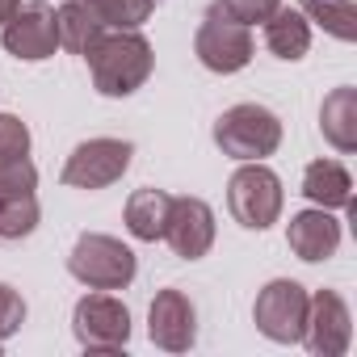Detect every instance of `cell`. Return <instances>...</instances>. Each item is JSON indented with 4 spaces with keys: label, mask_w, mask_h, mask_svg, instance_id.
<instances>
[{
    "label": "cell",
    "mask_w": 357,
    "mask_h": 357,
    "mask_svg": "<svg viewBox=\"0 0 357 357\" xmlns=\"http://www.w3.org/2000/svg\"><path fill=\"white\" fill-rule=\"evenodd\" d=\"M303 13L315 17L336 38H344V43L353 38V0H303Z\"/></svg>",
    "instance_id": "cell-20"
},
{
    "label": "cell",
    "mask_w": 357,
    "mask_h": 357,
    "mask_svg": "<svg viewBox=\"0 0 357 357\" xmlns=\"http://www.w3.org/2000/svg\"><path fill=\"white\" fill-rule=\"evenodd\" d=\"M257 328L269 340H298L307 324V294L298 282H269L257 298Z\"/></svg>",
    "instance_id": "cell-7"
},
{
    "label": "cell",
    "mask_w": 357,
    "mask_h": 357,
    "mask_svg": "<svg viewBox=\"0 0 357 357\" xmlns=\"http://www.w3.org/2000/svg\"><path fill=\"white\" fill-rule=\"evenodd\" d=\"M151 340L164 349H190L194 344V307L181 290H164L151 303Z\"/></svg>",
    "instance_id": "cell-12"
},
{
    "label": "cell",
    "mask_w": 357,
    "mask_h": 357,
    "mask_svg": "<svg viewBox=\"0 0 357 357\" xmlns=\"http://www.w3.org/2000/svg\"><path fill=\"white\" fill-rule=\"evenodd\" d=\"M215 143L236 160H261L282 143V122L265 105H236L215 122Z\"/></svg>",
    "instance_id": "cell-2"
},
{
    "label": "cell",
    "mask_w": 357,
    "mask_h": 357,
    "mask_svg": "<svg viewBox=\"0 0 357 357\" xmlns=\"http://www.w3.org/2000/svg\"><path fill=\"white\" fill-rule=\"evenodd\" d=\"M215 9H223L240 26H257V22H269L282 5L278 0H215Z\"/></svg>",
    "instance_id": "cell-21"
},
{
    "label": "cell",
    "mask_w": 357,
    "mask_h": 357,
    "mask_svg": "<svg viewBox=\"0 0 357 357\" xmlns=\"http://www.w3.org/2000/svg\"><path fill=\"white\" fill-rule=\"evenodd\" d=\"M84 59L93 68L97 93H105V97H126V93H135L151 76V47L135 30H118V34L105 30L84 51Z\"/></svg>",
    "instance_id": "cell-1"
},
{
    "label": "cell",
    "mask_w": 357,
    "mask_h": 357,
    "mask_svg": "<svg viewBox=\"0 0 357 357\" xmlns=\"http://www.w3.org/2000/svg\"><path fill=\"white\" fill-rule=\"evenodd\" d=\"M198 59L211 72H240L252 59V34L248 26L231 22L223 9H211L198 30Z\"/></svg>",
    "instance_id": "cell-6"
},
{
    "label": "cell",
    "mask_w": 357,
    "mask_h": 357,
    "mask_svg": "<svg viewBox=\"0 0 357 357\" xmlns=\"http://www.w3.org/2000/svg\"><path fill=\"white\" fill-rule=\"evenodd\" d=\"M17 5H22V0H0V26H5V22L17 13Z\"/></svg>",
    "instance_id": "cell-23"
},
{
    "label": "cell",
    "mask_w": 357,
    "mask_h": 357,
    "mask_svg": "<svg viewBox=\"0 0 357 357\" xmlns=\"http://www.w3.org/2000/svg\"><path fill=\"white\" fill-rule=\"evenodd\" d=\"M349 190H353V181H349V172H344L336 160H315V164L303 172V194H307L311 202H319L324 211H332V206H353Z\"/></svg>",
    "instance_id": "cell-14"
},
{
    "label": "cell",
    "mask_w": 357,
    "mask_h": 357,
    "mask_svg": "<svg viewBox=\"0 0 357 357\" xmlns=\"http://www.w3.org/2000/svg\"><path fill=\"white\" fill-rule=\"evenodd\" d=\"M303 336L315 353H344L349 344V311L332 290H319L315 298H307V324Z\"/></svg>",
    "instance_id": "cell-11"
},
{
    "label": "cell",
    "mask_w": 357,
    "mask_h": 357,
    "mask_svg": "<svg viewBox=\"0 0 357 357\" xmlns=\"http://www.w3.org/2000/svg\"><path fill=\"white\" fill-rule=\"evenodd\" d=\"M84 5L114 30H135L151 13V0H84Z\"/></svg>",
    "instance_id": "cell-19"
},
{
    "label": "cell",
    "mask_w": 357,
    "mask_h": 357,
    "mask_svg": "<svg viewBox=\"0 0 357 357\" xmlns=\"http://www.w3.org/2000/svg\"><path fill=\"white\" fill-rule=\"evenodd\" d=\"M105 30H109V26L84 5V0H68V5L59 9V43H63L68 51H76V55H84Z\"/></svg>",
    "instance_id": "cell-18"
},
{
    "label": "cell",
    "mask_w": 357,
    "mask_h": 357,
    "mask_svg": "<svg viewBox=\"0 0 357 357\" xmlns=\"http://www.w3.org/2000/svg\"><path fill=\"white\" fill-rule=\"evenodd\" d=\"M340 244V223L328 211H303L290 219V248L303 261H328Z\"/></svg>",
    "instance_id": "cell-13"
},
{
    "label": "cell",
    "mask_w": 357,
    "mask_h": 357,
    "mask_svg": "<svg viewBox=\"0 0 357 357\" xmlns=\"http://www.w3.org/2000/svg\"><path fill=\"white\" fill-rule=\"evenodd\" d=\"M22 319H26V303H22V294L9 290V286H0V340H5L9 332H17Z\"/></svg>",
    "instance_id": "cell-22"
},
{
    "label": "cell",
    "mask_w": 357,
    "mask_h": 357,
    "mask_svg": "<svg viewBox=\"0 0 357 357\" xmlns=\"http://www.w3.org/2000/svg\"><path fill=\"white\" fill-rule=\"evenodd\" d=\"M265 43L278 59H303L307 47H311V30H307V17L303 13H290V9H278L269 22H265Z\"/></svg>",
    "instance_id": "cell-16"
},
{
    "label": "cell",
    "mask_w": 357,
    "mask_h": 357,
    "mask_svg": "<svg viewBox=\"0 0 357 357\" xmlns=\"http://www.w3.org/2000/svg\"><path fill=\"white\" fill-rule=\"evenodd\" d=\"M135 147L126 139H89L72 151V160L63 164V185L76 190H105L126 172Z\"/></svg>",
    "instance_id": "cell-5"
},
{
    "label": "cell",
    "mask_w": 357,
    "mask_h": 357,
    "mask_svg": "<svg viewBox=\"0 0 357 357\" xmlns=\"http://www.w3.org/2000/svg\"><path fill=\"white\" fill-rule=\"evenodd\" d=\"M5 47L17 59H47L59 47V13L51 5H17V13L5 22Z\"/></svg>",
    "instance_id": "cell-8"
},
{
    "label": "cell",
    "mask_w": 357,
    "mask_h": 357,
    "mask_svg": "<svg viewBox=\"0 0 357 357\" xmlns=\"http://www.w3.org/2000/svg\"><path fill=\"white\" fill-rule=\"evenodd\" d=\"M227 206L231 215L252 227V231H265L278 215H282V181L265 168V164H248L231 176V190H227Z\"/></svg>",
    "instance_id": "cell-4"
},
{
    "label": "cell",
    "mask_w": 357,
    "mask_h": 357,
    "mask_svg": "<svg viewBox=\"0 0 357 357\" xmlns=\"http://www.w3.org/2000/svg\"><path fill=\"white\" fill-rule=\"evenodd\" d=\"M76 336L84 349H122L130 336V315L114 294H89L76 307Z\"/></svg>",
    "instance_id": "cell-10"
},
{
    "label": "cell",
    "mask_w": 357,
    "mask_h": 357,
    "mask_svg": "<svg viewBox=\"0 0 357 357\" xmlns=\"http://www.w3.org/2000/svg\"><path fill=\"white\" fill-rule=\"evenodd\" d=\"M164 240L172 244L176 257L198 261L215 244V215H211V206L202 198H172L168 223H164Z\"/></svg>",
    "instance_id": "cell-9"
},
{
    "label": "cell",
    "mask_w": 357,
    "mask_h": 357,
    "mask_svg": "<svg viewBox=\"0 0 357 357\" xmlns=\"http://www.w3.org/2000/svg\"><path fill=\"white\" fill-rule=\"evenodd\" d=\"M68 269L93 290H118L135 278V252L122 248L109 236H80V244L72 248Z\"/></svg>",
    "instance_id": "cell-3"
},
{
    "label": "cell",
    "mask_w": 357,
    "mask_h": 357,
    "mask_svg": "<svg viewBox=\"0 0 357 357\" xmlns=\"http://www.w3.org/2000/svg\"><path fill=\"white\" fill-rule=\"evenodd\" d=\"M168 206L172 198L164 190H139L126 202V227L139 240H164V223H168Z\"/></svg>",
    "instance_id": "cell-17"
},
{
    "label": "cell",
    "mask_w": 357,
    "mask_h": 357,
    "mask_svg": "<svg viewBox=\"0 0 357 357\" xmlns=\"http://www.w3.org/2000/svg\"><path fill=\"white\" fill-rule=\"evenodd\" d=\"M319 122H324V135L332 139V147L353 151V147H357V93H353V89H336V93L324 101Z\"/></svg>",
    "instance_id": "cell-15"
}]
</instances>
